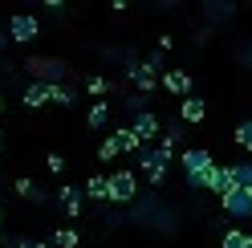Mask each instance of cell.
I'll use <instances>...</instances> for the list:
<instances>
[{
    "label": "cell",
    "instance_id": "obj_1",
    "mask_svg": "<svg viewBox=\"0 0 252 248\" xmlns=\"http://www.w3.org/2000/svg\"><path fill=\"white\" fill-rule=\"evenodd\" d=\"M212 167H216V159H212L208 147H187L179 155V171H183L187 191H208V171Z\"/></svg>",
    "mask_w": 252,
    "mask_h": 248
},
{
    "label": "cell",
    "instance_id": "obj_2",
    "mask_svg": "<svg viewBox=\"0 0 252 248\" xmlns=\"http://www.w3.org/2000/svg\"><path fill=\"white\" fill-rule=\"evenodd\" d=\"M130 220L134 224H147V228H175V212H171L159 195H138L130 204Z\"/></svg>",
    "mask_w": 252,
    "mask_h": 248
},
{
    "label": "cell",
    "instance_id": "obj_3",
    "mask_svg": "<svg viewBox=\"0 0 252 248\" xmlns=\"http://www.w3.org/2000/svg\"><path fill=\"white\" fill-rule=\"evenodd\" d=\"M171 163H175V151L155 143V147H147L143 155H138V175H147L151 187H159V183L167 179V171H171Z\"/></svg>",
    "mask_w": 252,
    "mask_h": 248
},
{
    "label": "cell",
    "instance_id": "obj_4",
    "mask_svg": "<svg viewBox=\"0 0 252 248\" xmlns=\"http://www.w3.org/2000/svg\"><path fill=\"white\" fill-rule=\"evenodd\" d=\"M138 199V171L134 167H118L110 175V208H130Z\"/></svg>",
    "mask_w": 252,
    "mask_h": 248
},
{
    "label": "cell",
    "instance_id": "obj_5",
    "mask_svg": "<svg viewBox=\"0 0 252 248\" xmlns=\"http://www.w3.org/2000/svg\"><path fill=\"white\" fill-rule=\"evenodd\" d=\"M126 77H130V86H134V94H151V90H159V73L147 69V61H138L134 53H126Z\"/></svg>",
    "mask_w": 252,
    "mask_h": 248
},
{
    "label": "cell",
    "instance_id": "obj_6",
    "mask_svg": "<svg viewBox=\"0 0 252 248\" xmlns=\"http://www.w3.org/2000/svg\"><path fill=\"white\" fill-rule=\"evenodd\" d=\"M130 130L138 134V143L143 147H155L163 138V118L155 114V110H138L134 118H130Z\"/></svg>",
    "mask_w": 252,
    "mask_h": 248
},
{
    "label": "cell",
    "instance_id": "obj_7",
    "mask_svg": "<svg viewBox=\"0 0 252 248\" xmlns=\"http://www.w3.org/2000/svg\"><path fill=\"white\" fill-rule=\"evenodd\" d=\"M8 37H12V45H33V41L41 37V21L33 17V12H12Z\"/></svg>",
    "mask_w": 252,
    "mask_h": 248
},
{
    "label": "cell",
    "instance_id": "obj_8",
    "mask_svg": "<svg viewBox=\"0 0 252 248\" xmlns=\"http://www.w3.org/2000/svg\"><path fill=\"white\" fill-rule=\"evenodd\" d=\"M224 212H228V220H252V191H244V187H232L224 199Z\"/></svg>",
    "mask_w": 252,
    "mask_h": 248
},
{
    "label": "cell",
    "instance_id": "obj_9",
    "mask_svg": "<svg viewBox=\"0 0 252 248\" xmlns=\"http://www.w3.org/2000/svg\"><path fill=\"white\" fill-rule=\"evenodd\" d=\"M159 86L167 90V94H175V98H191V73L187 69H163Z\"/></svg>",
    "mask_w": 252,
    "mask_h": 248
},
{
    "label": "cell",
    "instance_id": "obj_10",
    "mask_svg": "<svg viewBox=\"0 0 252 248\" xmlns=\"http://www.w3.org/2000/svg\"><path fill=\"white\" fill-rule=\"evenodd\" d=\"M57 204L65 208V216H69V220H77V216L86 212V191H82V187H73V183H65V187L57 191Z\"/></svg>",
    "mask_w": 252,
    "mask_h": 248
},
{
    "label": "cell",
    "instance_id": "obj_11",
    "mask_svg": "<svg viewBox=\"0 0 252 248\" xmlns=\"http://www.w3.org/2000/svg\"><path fill=\"white\" fill-rule=\"evenodd\" d=\"M232 187H236V183H232V163H228V167H224V163H216L212 171H208V191L224 199Z\"/></svg>",
    "mask_w": 252,
    "mask_h": 248
},
{
    "label": "cell",
    "instance_id": "obj_12",
    "mask_svg": "<svg viewBox=\"0 0 252 248\" xmlns=\"http://www.w3.org/2000/svg\"><path fill=\"white\" fill-rule=\"evenodd\" d=\"M29 69L41 73L37 82H49V86H53V82H65V73H69V69H65V61H53V57H41V61H33Z\"/></svg>",
    "mask_w": 252,
    "mask_h": 248
},
{
    "label": "cell",
    "instance_id": "obj_13",
    "mask_svg": "<svg viewBox=\"0 0 252 248\" xmlns=\"http://www.w3.org/2000/svg\"><path fill=\"white\" fill-rule=\"evenodd\" d=\"M203 118H208V102H203V98H183L179 102V122H183V126H195V122H203Z\"/></svg>",
    "mask_w": 252,
    "mask_h": 248
},
{
    "label": "cell",
    "instance_id": "obj_14",
    "mask_svg": "<svg viewBox=\"0 0 252 248\" xmlns=\"http://www.w3.org/2000/svg\"><path fill=\"white\" fill-rule=\"evenodd\" d=\"M21 102H25V110H41V106H49V82H29L25 94H21Z\"/></svg>",
    "mask_w": 252,
    "mask_h": 248
},
{
    "label": "cell",
    "instance_id": "obj_15",
    "mask_svg": "<svg viewBox=\"0 0 252 248\" xmlns=\"http://www.w3.org/2000/svg\"><path fill=\"white\" fill-rule=\"evenodd\" d=\"M82 191H86V199H94V204H110V175H90Z\"/></svg>",
    "mask_w": 252,
    "mask_h": 248
},
{
    "label": "cell",
    "instance_id": "obj_16",
    "mask_svg": "<svg viewBox=\"0 0 252 248\" xmlns=\"http://www.w3.org/2000/svg\"><path fill=\"white\" fill-rule=\"evenodd\" d=\"M12 191H17L21 199H29V204H45V199H49V195H45L29 175H17V179H12Z\"/></svg>",
    "mask_w": 252,
    "mask_h": 248
},
{
    "label": "cell",
    "instance_id": "obj_17",
    "mask_svg": "<svg viewBox=\"0 0 252 248\" xmlns=\"http://www.w3.org/2000/svg\"><path fill=\"white\" fill-rule=\"evenodd\" d=\"M110 138H114V143H118V151H122V155H143V151H147L143 143H138V134H134L130 126H118V130L110 134Z\"/></svg>",
    "mask_w": 252,
    "mask_h": 248
},
{
    "label": "cell",
    "instance_id": "obj_18",
    "mask_svg": "<svg viewBox=\"0 0 252 248\" xmlns=\"http://www.w3.org/2000/svg\"><path fill=\"white\" fill-rule=\"evenodd\" d=\"M110 110H114V106H110L106 98H102V102H94V106H90V114H86V126H90V130L110 126Z\"/></svg>",
    "mask_w": 252,
    "mask_h": 248
},
{
    "label": "cell",
    "instance_id": "obj_19",
    "mask_svg": "<svg viewBox=\"0 0 252 248\" xmlns=\"http://www.w3.org/2000/svg\"><path fill=\"white\" fill-rule=\"evenodd\" d=\"M49 102H57V106H77V90L65 86V82H53V86H49Z\"/></svg>",
    "mask_w": 252,
    "mask_h": 248
},
{
    "label": "cell",
    "instance_id": "obj_20",
    "mask_svg": "<svg viewBox=\"0 0 252 248\" xmlns=\"http://www.w3.org/2000/svg\"><path fill=\"white\" fill-rule=\"evenodd\" d=\"M163 147H171L175 151V143H183V122L179 118H171V122H163V138H159Z\"/></svg>",
    "mask_w": 252,
    "mask_h": 248
},
{
    "label": "cell",
    "instance_id": "obj_21",
    "mask_svg": "<svg viewBox=\"0 0 252 248\" xmlns=\"http://www.w3.org/2000/svg\"><path fill=\"white\" fill-rule=\"evenodd\" d=\"M248 236L252 232H244V228H228L224 236H220V248H248Z\"/></svg>",
    "mask_w": 252,
    "mask_h": 248
},
{
    "label": "cell",
    "instance_id": "obj_22",
    "mask_svg": "<svg viewBox=\"0 0 252 248\" xmlns=\"http://www.w3.org/2000/svg\"><path fill=\"white\" fill-rule=\"evenodd\" d=\"M0 244H4V248H49L45 240H33V236H8V232H0Z\"/></svg>",
    "mask_w": 252,
    "mask_h": 248
},
{
    "label": "cell",
    "instance_id": "obj_23",
    "mask_svg": "<svg viewBox=\"0 0 252 248\" xmlns=\"http://www.w3.org/2000/svg\"><path fill=\"white\" fill-rule=\"evenodd\" d=\"M53 244L57 248H77V244H82V232H77V228H57L53 232Z\"/></svg>",
    "mask_w": 252,
    "mask_h": 248
},
{
    "label": "cell",
    "instance_id": "obj_24",
    "mask_svg": "<svg viewBox=\"0 0 252 248\" xmlns=\"http://www.w3.org/2000/svg\"><path fill=\"white\" fill-rule=\"evenodd\" d=\"M232 183L252 191V163H232Z\"/></svg>",
    "mask_w": 252,
    "mask_h": 248
},
{
    "label": "cell",
    "instance_id": "obj_25",
    "mask_svg": "<svg viewBox=\"0 0 252 248\" xmlns=\"http://www.w3.org/2000/svg\"><path fill=\"white\" fill-rule=\"evenodd\" d=\"M232 138H236V147H244V151L252 155V118H244L240 126H236V134H232Z\"/></svg>",
    "mask_w": 252,
    "mask_h": 248
},
{
    "label": "cell",
    "instance_id": "obj_26",
    "mask_svg": "<svg viewBox=\"0 0 252 248\" xmlns=\"http://www.w3.org/2000/svg\"><path fill=\"white\" fill-rule=\"evenodd\" d=\"M86 94H94V98H106L110 94V77H86Z\"/></svg>",
    "mask_w": 252,
    "mask_h": 248
},
{
    "label": "cell",
    "instance_id": "obj_27",
    "mask_svg": "<svg viewBox=\"0 0 252 248\" xmlns=\"http://www.w3.org/2000/svg\"><path fill=\"white\" fill-rule=\"evenodd\" d=\"M118 155H122V151H118V143L106 134V138H102V147H98V159H102V163H114Z\"/></svg>",
    "mask_w": 252,
    "mask_h": 248
},
{
    "label": "cell",
    "instance_id": "obj_28",
    "mask_svg": "<svg viewBox=\"0 0 252 248\" xmlns=\"http://www.w3.org/2000/svg\"><path fill=\"white\" fill-rule=\"evenodd\" d=\"M45 163H49V171H53V175H61V171H65V155H57V151H49V155H45Z\"/></svg>",
    "mask_w": 252,
    "mask_h": 248
},
{
    "label": "cell",
    "instance_id": "obj_29",
    "mask_svg": "<svg viewBox=\"0 0 252 248\" xmlns=\"http://www.w3.org/2000/svg\"><path fill=\"white\" fill-rule=\"evenodd\" d=\"M143 61H147V69H155V73L163 77V53H159V49H155V53H147Z\"/></svg>",
    "mask_w": 252,
    "mask_h": 248
},
{
    "label": "cell",
    "instance_id": "obj_30",
    "mask_svg": "<svg viewBox=\"0 0 252 248\" xmlns=\"http://www.w3.org/2000/svg\"><path fill=\"white\" fill-rule=\"evenodd\" d=\"M171 45H175V37H171V33H163V37H159V45H155V49H159V53H167Z\"/></svg>",
    "mask_w": 252,
    "mask_h": 248
},
{
    "label": "cell",
    "instance_id": "obj_31",
    "mask_svg": "<svg viewBox=\"0 0 252 248\" xmlns=\"http://www.w3.org/2000/svg\"><path fill=\"white\" fill-rule=\"evenodd\" d=\"M252 45V41H248ZM236 61H240V65H252V49H240V53H236Z\"/></svg>",
    "mask_w": 252,
    "mask_h": 248
},
{
    "label": "cell",
    "instance_id": "obj_32",
    "mask_svg": "<svg viewBox=\"0 0 252 248\" xmlns=\"http://www.w3.org/2000/svg\"><path fill=\"white\" fill-rule=\"evenodd\" d=\"M8 41H12V37H8V29H0V49H4Z\"/></svg>",
    "mask_w": 252,
    "mask_h": 248
},
{
    "label": "cell",
    "instance_id": "obj_33",
    "mask_svg": "<svg viewBox=\"0 0 252 248\" xmlns=\"http://www.w3.org/2000/svg\"><path fill=\"white\" fill-rule=\"evenodd\" d=\"M0 151H4V130H0Z\"/></svg>",
    "mask_w": 252,
    "mask_h": 248
},
{
    "label": "cell",
    "instance_id": "obj_34",
    "mask_svg": "<svg viewBox=\"0 0 252 248\" xmlns=\"http://www.w3.org/2000/svg\"><path fill=\"white\" fill-rule=\"evenodd\" d=\"M0 224H4V208H0Z\"/></svg>",
    "mask_w": 252,
    "mask_h": 248
},
{
    "label": "cell",
    "instance_id": "obj_35",
    "mask_svg": "<svg viewBox=\"0 0 252 248\" xmlns=\"http://www.w3.org/2000/svg\"><path fill=\"white\" fill-rule=\"evenodd\" d=\"M0 114H4V102H0Z\"/></svg>",
    "mask_w": 252,
    "mask_h": 248
}]
</instances>
